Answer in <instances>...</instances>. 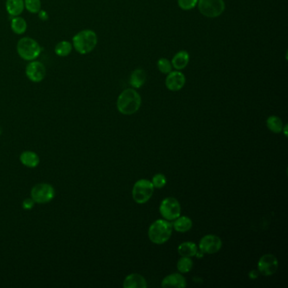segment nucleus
Masks as SVG:
<instances>
[{
    "mask_svg": "<svg viewBox=\"0 0 288 288\" xmlns=\"http://www.w3.org/2000/svg\"><path fill=\"white\" fill-rule=\"evenodd\" d=\"M141 105L140 94L134 89H126L120 94L117 101V108L120 113L131 115L139 110Z\"/></svg>",
    "mask_w": 288,
    "mask_h": 288,
    "instance_id": "f257e3e1",
    "label": "nucleus"
},
{
    "mask_svg": "<svg viewBox=\"0 0 288 288\" xmlns=\"http://www.w3.org/2000/svg\"><path fill=\"white\" fill-rule=\"evenodd\" d=\"M73 47L81 54H87L93 51L97 44V36L92 30H83L74 36Z\"/></svg>",
    "mask_w": 288,
    "mask_h": 288,
    "instance_id": "f03ea898",
    "label": "nucleus"
},
{
    "mask_svg": "<svg viewBox=\"0 0 288 288\" xmlns=\"http://www.w3.org/2000/svg\"><path fill=\"white\" fill-rule=\"evenodd\" d=\"M172 232V225L166 220H157L149 227L150 240L156 245H163L168 241Z\"/></svg>",
    "mask_w": 288,
    "mask_h": 288,
    "instance_id": "7ed1b4c3",
    "label": "nucleus"
},
{
    "mask_svg": "<svg viewBox=\"0 0 288 288\" xmlns=\"http://www.w3.org/2000/svg\"><path fill=\"white\" fill-rule=\"evenodd\" d=\"M17 52L24 60H35L41 54V47L35 39L31 38H22L17 43Z\"/></svg>",
    "mask_w": 288,
    "mask_h": 288,
    "instance_id": "20e7f679",
    "label": "nucleus"
},
{
    "mask_svg": "<svg viewBox=\"0 0 288 288\" xmlns=\"http://www.w3.org/2000/svg\"><path fill=\"white\" fill-rule=\"evenodd\" d=\"M154 193V186L151 181L140 179L134 183L132 196L138 204H145L152 198Z\"/></svg>",
    "mask_w": 288,
    "mask_h": 288,
    "instance_id": "39448f33",
    "label": "nucleus"
},
{
    "mask_svg": "<svg viewBox=\"0 0 288 288\" xmlns=\"http://www.w3.org/2000/svg\"><path fill=\"white\" fill-rule=\"evenodd\" d=\"M197 4L201 14L209 18L217 17L225 9L223 0H198Z\"/></svg>",
    "mask_w": 288,
    "mask_h": 288,
    "instance_id": "423d86ee",
    "label": "nucleus"
},
{
    "mask_svg": "<svg viewBox=\"0 0 288 288\" xmlns=\"http://www.w3.org/2000/svg\"><path fill=\"white\" fill-rule=\"evenodd\" d=\"M32 199L35 203L45 204L54 198L55 191L52 185L47 183H38L33 187L31 192Z\"/></svg>",
    "mask_w": 288,
    "mask_h": 288,
    "instance_id": "0eeeda50",
    "label": "nucleus"
},
{
    "mask_svg": "<svg viewBox=\"0 0 288 288\" xmlns=\"http://www.w3.org/2000/svg\"><path fill=\"white\" fill-rule=\"evenodd\" d=\"M160 213L167 221H173L180 216V204L176 199L172 197L164 199L161 203Z\"/></svg>",
    "mask_w": 288,
    "mask_h": 288,
    "instance_id": "6e6552de",
    "label": "nucleus"
},
{
    "mask_svg": "<svg viewBox=\"0 0 288 288\" xmlns=\"http://www.w3.org/2000/svg\"><path fill=\"white\" fill-rule=\"evenodd\" d=\"M278 269V260L277 257L268 253L259 259L258 263V271L264 276H272L276 273Z\"/></svg>",
    "mask_w": 288,
    "mask_h": 288,
    "instance_id": "1a4fd4ad",
    "label": "nucleus"
},
{
    "mask_svg": "<svg viewBox=\"0 0 288 288\" xmlns=\"http://www.w3.org/2000/svg\"><path fill=\"white\" fill-rule=\"evenodd\" d=\"M26 75L31 82L39 83L46 76V67L41 62L32 60L26 65Z\"/></svg>",
    "mask_w": 288,
    "mask_h": 288,
    "instance_id": "9d476101",
    "label": "nucleus"
},
{
    "mask_svg": "<svg viewBox=\"0 0 288 288\" xmlns=\"http://www.w3.org/2000/svg\"><path fill=\"white\" fill-rule=\"evenodd\" d=\"M221 239L215 235H206L203 237L200 242V249L203 253H217L221 248Z\"/></svg>",
    "mask_w": 288,
    "mask_h": 288,
    "instance_id": "9b49d317",
    "label": "nucleus"
},
{
    "mask_svg": "<svg viewBox=\"0 0 288 288\" xmlns=\"http://www.w3.org/2000/svg\"><path fill=\"white\" fill-rule=\"evenodd\" d=\"M185 82H186V79L182 72L171 71L166 79V87L172 91H178L184 86Z\"/></svg>",
    "mask_w": 288,
    "mask_h": 288,
    "instance_id": "f8f14e48",
    "label": "nucleus"
},
{
    "mask_svg": "<svg viewBox=\"0 0 288 288\" xmlns=\"http://www.w3.org/2000/svg\"><path fill=\"white\" fill-rule=\"evenodd\" d=\"M186 280L180 274H171L162 282L163 288H183L186 287Z\"/></svg>",
    "mask_w": 288,
    "mask_h": 288,
    "instance_id": "ddd939ff",
    "label": "nucleus"
},
{
    "mask_svg": "<svg viewBox=\"0 0 288 288\" xmlns=\"http://www.w3.org/2000/svg\"><path fill=\"white\" fill-rule=\"evenodd\" d=\"M123 288H147L146 280L140 274H130L123 282Z\"/></svg>",
    "mask_w": 288,
    "mask_h": 288,
    "instance_id": "4468645a",
    "label": "nucleus"
},
{
    "mask_svg": "<svg viewBox=\"0 0 288 288\" xmlns=\"http://www.w3.org/2000/svg\"><path fill=\"white\" fill-rule=\"evenodd\" d=\"M6 10L13 17L19 16L25 9L24 0H6Z\"/></svg>",
    "mask_w": 288,
    "mask_h": 288,
    "instance_id": "2eb2a0df",
    "label": "nucleus"
},
{
    "mask_svg": "<svg viewBox=\"0 0 288 288\" xmlns=\"http://www.w3.org/2000/svg\"><path fill=\"white\" fill-rule=\"evenodd\" d=\"M178 251L181 256L190 258V257L196 256L198 252V247L194 243L185 242L178 246Z\"/></svg>",
    "mask_w": 288,
    "mask_h": 288,
    "instance_id": "dca6fc26",
    "label": "nucleus"
},
{
    "mask_svg": "<svg viewBox=\"0 0 288 288\" xmlns=\"http://www.w3.org/2000/svg\"><path fill=\"white\" fill-rule=\"evenodd\" d=\"M189 53L186 51H180L172 58V65L176 70H183L189 64Z\"/></svg>",
    "mask_w": 288,
    "mask_h": 288,
    "instance_id": "f3484780",
    "label": "nucleus"
},
{
    "mask_svg": "<svg viewBox=\"0 0 288 288\" xmlns=\"http://www.w3.org/2000/svg\"><path fill=\"white\" fill-rule=\"evenodd\" d=\"M172 225L175 230L179 233H186L192 228V220L187 216H178Z\"/></svg>",
    "mask_w": 288,
    "mask_h": 288,
    "instance_id": "a211bd4d",
    "label": "nucleus"
},
{
    "mask_svg": "<svg viewBox=\"0 0 288 288\" xmlns=\"http://www.w3.org/2000/svg\"><path fill=\"white\" fill-rule=\"evenodd\" d=\"M146 74L141 69H137L131 74L129 84L134 88H140L146 83Z\"/></svg>",
    "mask_w": 288,
    "mask_h": 288,
    "instance_id": "6ab92c4d",
    "label": "nucleus"
},
{
    "mask_svg": "<svg viewBox=\"0 0 288 288\" xmlns=\"http://www.w3.org/2000/svg\"><path fill=\"white\" fill-rule=\"evenodd\" d=\"M21 162L23 165L28 167H36L39 164V157L33 152H25L21 154Z\"/></svg>",
    "mask_w": 288,
    "mask_h": 288,
    "instance_id": "aec40b11",
    "label": "nucleus"
},
{
    "mask_svg": "<svg viewBox=\"0 0 288 288\" xmlns=\"http://www.w3.org/2000/svg\"><path fill=\"white\" fill-rule=\"evenodd\" d=\"M11 29L17 35H22L27 30V23L24 18L15 16L11 20L10 23Z\"/></svg>",
    "mask_w": 288,
    "mask_h": 288,
    "instance_id": "412c9836",
    "label": "nucleus"
},
{
    "mask_svg": "<svg viewBox=\"0 0 288 288\" xmlns=\"http://www.w3.org/2000/svg\"><path fill=\"white\" fill-rule=\"evenodd\" d=\"M266 124H267L268 128L276 134H279L283 130V121L278 117H269L266 121Z\"/></svg>",
    "mask_w": 288,
    "mask_h": 288,
    "instance_id": "4be33fe9",
    "label": "nucleus"
},
{
    "mask_svg": "<svg viewBox=\"0 0 288 288\" xmlns=\"http://www.w3.org/2000/svg\"><path fill=\"white\" fill-rule=\"evenodd\" d=\"M72 49L73 45L70 43V41H61L56 45L55 52L59 57H67L70 55V52H72Z\"/></svg>",
    "mask_w": 288,
    "mask_h": 288,
    "instance_id": "5701e85b",
    "label": "nucleus"
},
{
    "mask_svg": "<svg viewBox=\"0 0 288 288\" xmlns=\"http://www.w3.org/2000/svg\"><path fill=\"white\" fill-rule=\"evenodd\" d=\"M177 267L181 273H188L192 270L193 261L189 257H183L178 260Z\"/></svg>",
    "mask_w": 288,
    "mask_h": 288,
    "instance_id": "b1692460",
    "label": "nucleus"
},
{
    "mask_svg": "<svg viewBox=\"0 0 288 288\" xmlns=\"http://www.w3.org/2000/svg\"><path fill=\"white\" fill-rule=\"evenodd\" d=\"M24 3H25V8L30 13L37 14L41 10V0H24Z\"/></svg>",
    "mask_w": 288,
    "mask_h": 288,
    "instance_id": "393cba45",
    "label": "nucleus"
},
{
    "mask_svg": "<svg viewBox=\"0 0 288 288\" xmlns=\"http://www.w3.org/2000/svg\"><path fill=\"white\" fill-rule=\"evenodd\" d=\"M157 67L162 73L169 74L172 71V63L166 58H161L157 62Z\"/></svg>",
    "mask_w": 288,
    "mask_h": 288,
    "instance_id": "a878e982",
    "label": "nucleus"
},
{
    "mask_svg": "<svg viewBox=\"0 0 288 288\" xmlns=\"http://www.w3.org/2000/svg\"><path fill=\"white\" fill-rule=\"evenodd\" d=\"M152 183L154 188L162 189V188H163V187L166 185V178L164 175L158 173V174H156L153 177Z\"/></svg>",
    "mask_w": 288,
    "mask_h": 288,
    "instance_id": "bb28decb",
    "label": "nucleus"
},
{
    "mask_svg": "<svg viewBox=\"0 0 288 288\" xmlns=\"http://www.w3.org/2000/svg\"><path fill=\"white\" fill-rule=\"evenodd\" d=\"M178 3L183 10H190L197 5L198 0H178Z\"/></svg>",
    "mask_w": 288,
    "mask_h": 288,
    "instance_id": "cd10ccee",
    "label": "nucleus"
},
{
    "mask_svg": "<svg viewBox=\"0 0 288 288\" xmlns=\"http://www.w3.org/2000/svg\"><path fill=\"white\" fill-rule=\"evenodd\" d=\"M34 203H35V202L33 201L32 199H26V200H25V201L23 202V207L26 209H32Z\"/></svg>",
    "mask_w": 288,
    "mask_h": 288,
    "instance_id": "c85d7f7f",
    "label": "nucleus"
},
{
    "mask_svg": "<svg viewBox=\"0 0 288 288\" xmlns=\"http://www.w3.org/2000/svg\"><path fill=\"white\" fill-rule=\"evenodd\" d=\"M39 17L41 19V21H46L48 16H47V13L43 11V10H40L39 11Z\"/></svg>",
    "mask_w": 288,
    "mask_h": 288,
    "instance_id": "c756f323",
    "label": "nucleus"
},
{
    "mask_svg": "<svg viewBox=\"0 0 288 288\" xmlns=\"http://www.w3.org/2000/svg\"><path fill=\"white\" fill-rule=\"evenodd\" d=\"M259 271H252L249 273V277L251 279H256L257 277H259Z\"/></svg>",
    "mask_w": 288,
    "mask_h": 288,
    "instance_id": "7c9ffc66",
    "label": "nucleus"
}]
</instances>
